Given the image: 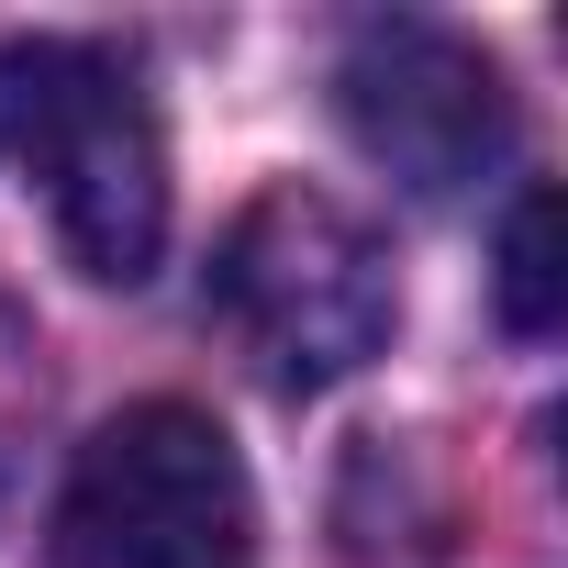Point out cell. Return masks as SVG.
Here are the masks:
<instances>
[{
	"label": "cell",
	"mask_w": 568,
	"mask_h": 568,
	"mask_svg": "<svg viewBox=\"0 0 568 568\" xmlns=\"http://www.w3.org/2000/svg\"><path fill=\"white\" fill-rule=\"evenodd\" d=\"M0 168H12L68 267L101 291H134L168 256V123L145 101V68L90 34L0 45Z\"/></svg>",
	"instance_id": "obj_1"
},
{
	"label": "cell",
	"mask_w": 568,
	"mask_h": 568,
	"mask_svg": "<svg viewBox=\"0 0 568 568\" xmlns=\"http://www.w3.org/2000/svg\"><path fill=\"white\" fill-rule=\"evenodd\" d=\"M212 324L267 390H335L402 335V278L368 212L278 179L212 245Z\"/></svg>",
	"instance_id": "obj_2"
},
{
	"label": "cell",
	"mask_w": 568,
	"mask_h": 568,
	"mask_svg": "<svg viewBox=\"0 0 568 568\" xmlns=\"http://www.w3.org/2000/svg\"><path fill=\"white\" fill-rule=\"evenodd\" d=\"M57 568H256V490L212 413H112L57 490Z\"/></svg>",
	"instance_id": "obj_3"
},
{
	"label": "cell",
	"mask_w": 568,
	"mask_h": 568,
	"mask_svg": "<svg viewBox=\"0 0 568 568\" xmlns=\"http://www.w3.org/2000/svg\"><path fill=\"white\" fill-rule=\"evenodd\" d=\"M335 112L368 168H390L413 201H457L513 156V90L501 68L446 23H357L335 57Z\"/></svg>",
	"instance_id": "obj_4"
},
{
	"label": "cell",
	"mask_w": 568,
	"mask_h": 568,
	"mask_svg": "<svg viewBox=\"0 0 568 568\" xmlns=\"http://www.w3.org/2000/svg\"><path fill=\"white\" fill-rule=\"evenodd\" d=\"M568 313V256H557V190H524L501 223V324L513 335H557Z\"/></svg>",
	"instance_id": "obj_5"
},
{
	"label": "cell",
	"mask_w": 568,
	"mask_h": 568,
	"mask_svg": "<svg viewBox=\"0 0 568 568\" xmlns=\"http://www.w3.org/2000/svg\"><path fill=\"white\" fill-rule=\"evenodd\" d=\"M45 402H57V368H45V335H34V313L0 291V501H12V479H23V457H34V435H45Z\"/></svg>",
	"instance_id": "obj_6"
}]
</instances>
